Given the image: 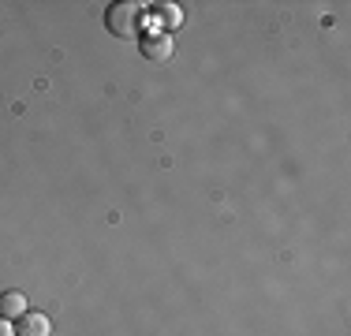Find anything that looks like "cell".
<instances>
[{"mask_svg":"<svg viewBox=\"0 0 351 336\" xmlns=\"http://www.w3.org/2000/svg\"><path fill=\"white\" fill-rule=\"evenodd\" d=\"M146 19H149V8L142 0H116L105 12V27L112 38H142Z\"/></svg>","mask_w":351,"mask_h":336,"instance_id":"1","label":"cell"},{"mask_svg":"<svg viewBox=\"0 0 351 336\" xmlns=\"http://www.w3.org/2000/svg\"><path fill=\"white\" fill-rule=\"evenodd\" d=\"M172 38H169V30H154V34H142L138 38V53L146 56L149 64H165L172 56Z\"/></svg>","mask_w":351,"mask_h":336,"instance_id":"2","label":"cell"},{"mask_svg":"<svg viewBox=\"0 0 351 336\" xmlns=\"http://www.w3.org/2000/svg\"><path fill=\"white\" fill-rule=\"evenodd\" d=\"M53 333V325H49L45 314H38V310H27V314L19 317V329H15V336H49Z\"/></svg>","mask_w":351,"mask_h":336,"instance_id":"3","label":"cell"},{"mask_svg":"<svg viewBox=\"0 0 351 336\" xmlns=\"http://www.w3.org/2000/svg\"><path fill=\"white\" fill-rule=\"evenodd\" d=\"M27 310H30V302L23 291H4V296H0V317H8V322H12V317H23Z\"/></svg>","mask_w":351,"mask_h":336,"instance_id":"4","label":"cell"},{"mask_svg":"<svg viewBox=\"0 0 351 336\" xmlns=\"http://www.w3.org/2000/svg\"><path fill=\"white\" fill-rule=\"evenodd\" d=\"M154 15L165 23V27H180V23H183V12H180L176 4H157V8H154Z\"/></svg>","mask_w":351,"mask_h":336,"instance_id":"5","label":"cell"},{"mask_svg":"<svg viewBox=\"0 0 351 336\" xmlns=\"http://www.w3.org/2000/svg\"><path fill=\"white\" fill-rule=\"evenodd\" d=\"M0 336H15V329H12V322H8V317H0Z\"/></svg>","mask_w":351,"mask_h":336,"instance_id":"6","label":"cell"}]
</instances>
